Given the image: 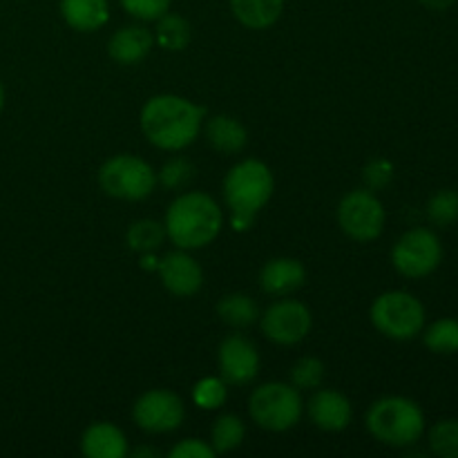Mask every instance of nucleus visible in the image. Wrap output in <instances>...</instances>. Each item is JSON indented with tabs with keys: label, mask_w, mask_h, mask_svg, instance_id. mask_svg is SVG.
<instances>
[{
	"label": "nucleus",
	"mask_w": 458,
	"mask_h": 458,
	"mask_svg": "<svg viewBox=\"0 0 458 458\" xmlns=\"http://www.w3.org/2000/svg\"><path fill=\"white\" fill-rule=\"evenodd\" d=\"M217 365L228 387L249 385L259 374V352L246 335L231 334L219 343Z\"/></svg>",
	"instance_id": "f8f14e48"
},
{
	"label": "nucleus",
	"mask_w": 458,
	"mask_h": 458,
	"mask_svg": "<svg viewBox=\"0 0 458 458\" xmlns=\"http://www.w3.org/2000/svg\"><path fill=\"white\" fill-rule=\"evenodd\" d=\"M338 226L349 240L369 244L376 242L385 231L387 222V210L380 197L369 188H356V191L344 192L335 208Z\"/></svg>",
	"instance_id": "6e6552de"
},
{
	"label": "nucleus",
	"mask_w": 458,
	"mask_h": 458,
	"mask_svg": "<svg viewBox=\"0 0 458 458\" xmlns=\"http://www.w3.org/2000/svg\"><path fill=\"white\" fill-rule=\"evenodd\" d=\"M259 307L250 295L246 293H228L219 298L217 316L219 320L233 329H246L259 320Z\"/></svg>",
	"instance_id": "412c9836"
},
{
	"label": "nucleus",
	"mask_w": 458,
	"mask_h": 458,
	"mask_svg": "<svg viewBox=\"0 0 458 458\" xmlns=\"http://www.w3.org/2000/svg\"><path fill=\"white\" fill-rule=\"evenodd\" d=\"M429 224L438 228H447L458 222V191L454 188H441L429 197L425 206Z\"/></svg>",
	"instance_id": "a878e982"
},
{
	"label": "nucleus",
	"mask_w": 458,
	"mask_h": 458,
	"mask_svg": "<svg viewBox=\"0 0 458 458\" xmlns=\"http://www.w3.org/2000/svg\"><path fill=\"white\" fill-rule=\"evenodd\" d=\"M249 414L258 428L282 434L293 429L304 414V403L291 383H264L249 398Z\"/></svg>",
	"instance_id": "423d86ee"
},
{
	"label": "nucleus",
	"mask_w": 458,
	"mask_h": 458,
	"mask_svg": "<svg viewBox=\"0 0 458 458\" xmlns=\"http://www.w3.org/2000/svg\"><path fill=\"white\" fill-rule=\"evenodd\" d=\"M121 7L125 13H130L132 18L141 22H155L157 18L164 16L165 12H170V4L173 0H119Z\"/></svg>",
	"instance_id": "7c9ffc66"
},
{
	"label": "nucleus",
	"mask_w": 458,
	"mask_h": 458,
	"mask_svg": "<svg viewBox=\"0 0 458 458\" xmlns=\"http://www.w3.org/2000/svg\"><path fill=\"white\" fill-rule=\"evenodd\" d=\"M228 3L237 22L253 31L268 30L284 13V0H228Z\"/></svg>",
	"instance_id": "aec40b11"
},
{
	"label": "nucleus",
	"mask_w": 458,
	"mask_h": 458,
	"mask_svg": "<svg viewBox=\"0 0 458 458\" xmlns=\"http://www.w3.org/2000/svg\"><path fill=\"white\" fill-rule=\"evenodd\" d=\"M155 47V34L143 25H125L107 40V54L119 65H137L146 61Z\"/></svg>",
	"instance_id": "dca6fc26"
},
{
	"label": "nucleus",
	"mask_w": 458,
	"mask_h": 458,
	"mask_svg": "<svg viewBox=\"0 0 458 458\" xmlns=\"http://www.w3.org/2000/svg\"><path fill=\"white\" fill-rule=\"evenodd\" d=\"M228 401V383L222 376H206L192 387V403L204 411H215Z\"/></svg>",
	"instance_id": "cd10ccee"
},
{
	"label": "nucleus",
	"mask_w": 458,
	"mask_h": 458,
	"mask_svg": "<svg viewBox=\"0 0 458 458\" xmlns=\"http://www.w3.org/2000/svg\"><path fill=\"white\" fill-rule=\"evenodd\" d=\"M186 405L174 392L164 387L148 389L134 401L132 420L146 434H170L182 428Z\"/></svg>",
	"instance_id": "9b49d317"
},
{
	"label": "nucleus",
	"mask_w": 458,
	"mask_h": 458,
	"mask_svg": "<svg viewBox=\"0 0 458 458\" xmlns=\"http://www.w3.org/2000/svg\"><path fill=\"white\" fill-rule=\"evenodd\" d=\"M419 3L423 4V7L432 9V12H445V9H450L456 0H419Z\"/></svg>",
	"instance_id": "72a5a7b5"
},
{
	"label": "nucleus",
	"mask_w": 458,
	"mask_h": 458,
	"mask_svg": "<svg viewBox=\"0 0 458 458\" xmlns=\"http://www.w3.org/2000/svg\"><path fill=\"white\" fill-rule=\"evenodd\" d=\"M206 107L179 94H157L141 107L139 125L148 141L165 152L186 150L199 139Z\"/></svg>",
	"instance_id": "f257e3e1"
},
{
	"label": "nucleus",
	"mask_w": 458,
	"mask_h": 458,
	"mask_svg": "<svg viewBox=\"0 0 458 458\" xmlns=\"http://www.w3.org/2000/svg\"><path fill=\"white\" fill-rule=\"evenodd\" d=\"M97 182L98 188L112 199L143 201L155 192L157 170L141 157L121 152L103 161Z\"/></svg>",
	"instance_id": "0eeeda50"
},
{
	"label": "nucleus",
	"mask_w": 458,
	"mask_h": 458,
	"mask_svg": "<svg viewBox=\"0 0 458 458\" xmlns=\"http://www.w3.org/2000/svg\"><path fill=\"white\" fill-rule=\"evenodd\" d=\"M170 458H215L213 445L204 438H183L173 450L168 452Z\"/></svg>",
	"instance_id": "473e14b6"
},
{
	"label": "nucleus",
	"mask_w": 458,
	"mask_h": 458,
	"mask_svg": "<svg viewBox=\"0 0 458 458\" xmlns=\"http://www.w3.org/2000/svg\"><path fill=\"white\" fill-rule=\"evenodd\" d=\"M325 380V362L316 356H304L291 367V385L298 392H313Z\"/></svg>",
	"instance_id": "c756f323"
},
{
	"label": "nucleus",
	"mask_w": 458,
	"mask_h": 458,
	"mask_svg": "<svg viewBox=\"0 0 458 458\" xmlns=\"http://www.w3.org/2000/svg\"><path fill=\"white\" fill-rule=\"evenodd\" d=\"M165 240H168V235H165L164 222H157V219H137V222L130 224L128 233H125L130 250L139 255L155 253L164 246Z\"/></svg>",
	"instance_id": "b1692460"
},
{
	"label": "nucleus",
	"mask_w": 458,
	"mask_h": 458,
	"mask_svg": "<svg viewBox=\"0 0 458 458\" xmlns=\"http://www.w3.org/2000/svg\"><path fill=\"white\" fill-rule=\"evenodd\" d=\"M58 12L67 27L81 34H92L110 21L107 0H58Z\"/></svg>",
	"instance_id": "6ab92c4d"
},
{
	"label": "nucleus",
	"mask_w": 458,
	"mask_h": 458,
	"mask_svg": "<svg viewBox=\"0 0 458 458\" xmlns=\"http://www.w3.org/2000/svg\"><path fill=\"white\" fill-rule=\"evenodd\" d=\"M165 235L177 249L199 250L213 244L224 228V210L208 192H179L164 217Z\"/></svg>",
	"instance_id": "f03ea898"
},
{
	"label": "nucleus",
	"mask_w": 458,
	"mask_h": 458,
	"mask_svg": "<svg viewBox=\"0 0 458 458\" xmlns=\"http://www.w3.org/2000/svg\"><path fill=\"white\" fill-rule=\"evenodd\" d=\"M369 320L385 338L407 343L419 338L428 322L425 304L407 291H385L371 302Z\"/></svg>",
	"instance_id": "39448f33"
},
{
	"label": "nucleus",
	"mask_w": 458,
	"mask_h": 458,
	"mask_svg": "<svg viewBox=\"0 0 458 458\" xmlns=\"http://www.w3.org/2000/svg\"><path fill=\"white\" fill-rule=\"evenodd\" d=\"M276 191L273 170L259 159H244L233 165L222 182L224 204L231 213L235 231H249L259 210L271 201Z\"/></svg>",
	"instance_id": "7ed1b4c3"
},
{
	"label": "nucleus",
	"mask_w": 458,
	"mask_h": 458,
	"mask_svg": "<svg viewBox=\"0 0 458 458\" xmlns=\"http://www.w3.org/2000/svg\"><path fill=\"white\" fill-rule=\"evenodd\" d=\"M157 273L164 289L174 298H192L204 286V268L192 258L191 250L177 249L161 258Z\"/></svg>",
	"instance_id": "ddd939ff"
},
{
	"label": "nucleus",
	"mask_w": 458,
	"mask_h": 458,
	"mask_svg": "<svg viewBox=\"0 0 458 458\" xmlns=\"http://www.w3.org/2000/svg\"><path fill=\"white\" fill-rule=\"evenodd\" d=\"M195 164L186 157H170L157 173V183H161L165 191H183L195 179Z\"/></svg>",
	"instance_id": "c85d7f7f"
},
{
	"label": "nucleus",
	"mask_w": 458,
	"mask_h": 458,
	"mask_svg": "<svg viewBox=\"0 0 458 458\" xmlns=\"http://www.w3.org/2000/svg\"><path fill=\"white\" fill-rule=\"evenodd\" d=\"M259 289L276 298L295 293L307 282V268L295 258H273L259 268Z\"/></svg>",
	"instance_id": "2eb2a0df"
},
{
	"label": "nucleus",
	"mask_w": 458,
	"mask_h": 458,
	"mask_svg": "<svg viewBox=\"0 0 458 458\" xmlns=\"http://www.w3.org/2000/svg\"><path fill=\"white\" fill-rule=\"evenodd\" d=\"M128 456H134V458H159V450H155V447H139V450L130 452Z\"/></svg>",
	"instance_id": "f704fd0d"
},
{
	"label": "nucleus",
	"mask_w": 458,
	"mask_h": 458,
	"mask_svg": "<svg viewBox=\"0 0 458 458\" xmlns=\"http://www.w3.org/2000/svg\"><path fill=\"white\" fill-rule=\"evenodd\" d=\"M443 262L441 237L432 228L416 226L403 233L392 249V264L398 276L407 280H423L432 276Z\"/></svg>",
	"instance_id": "1a4fd4ad"
},
{
	"label": "nucleus",
	"mask_w": 458,
	"mask_h": 458,
	"mask_svg": "<svg viewBox=\"0 0 458 458\" xmlns=\"http://www.w3.org/2000/svg\"><path fill=\"white\" fill-rule=\"evenodd\" d=\"M201 134L206 137L213 150L222 155H240L249 146V130L240 119L228 114H215L210 119H204Z\"/></svg>",
	"instance_id": "a211bd4d"
},
{
	"label": "nucleus",
	"mask_w": 458,
	"mask_h": 458,
	"mask_svg": "<svg viewBox=\"0 0 458 458\" xmlns=\"http://www.w3.org/2000/svg\"><path fill=\"white\" fill-rule=\"evenodd\" d=\"M307 411L311 423L322 432H344L353 420L352 401L338 389H318Z\"/></svg>",
	"instance_id": "4468645a"
},
{
	"label": "nucleus",
	"mask_w": 458,
	"mask_h": 458,
	"mask_svg": "<svg viewBox=\"0 0 458 458\" xmlns=\"http://www.w3.org/2000/svg\"><path fill=\"white\" fill-rule=\"evenodd\" d=\"M259 329L264 338L280 347L300 344L313 329L311 309L293 298H280L264 313H259Z\"/></svg>",
	"instance_id": "9d476101"
},
{
	"label": "nucleus",
	"mask_w": 458,
	"mask_h": 458,
	"mask_svg": "<svg viewBox=\"0 0 458 458\" xmlns=\"http://www.w3.org/2000/svg\"><path fill=\"white\" fill-rule=\"evenodd\" d=\"M4 98H7V97H4V85L0 83V112L4 110Z\"/></svg>",
	"instance_id": "c9c22d12"
},
{
	"label": "nucleus",
	"mask_w": 458,
	"mask_h": 458,
	"mask_svg": "<svg viewBox=\"0 0 458 458\" xmlns=\"http://www.w3.org/2000/svg\"><path fill=\"white\" fill-rule=\"evenodd\" d=\"M365 428L383 445L405 450L423 438L428 425L416 401L407 396H383L367 410Z\"/></svg>",
	"instance_id": "20e7f679"
},
{
	"label": "nucleus",
	"mask_w": 458,
	"mask_h": 458,
	"mask_svg": "<svg viewBox=\"0 0 458 458\" xmlns=\"http://www.w3.org/2000/svg\"><path fill=\"white\" fill-rule=\"evenodd\" d=\"M246 438V425L237 414H222L215 420L213 429H210V445H213L215 454H228L242 447Z\"/></svg>",
	"instance_id": "393cba45"
},
{
	"label": "nucleus",
	"mask_w": 458,
	"mask_h": 458,
	"mask_svg": "<svg viewBox=\"0 0 458 458\" xmlns=\"http://www.w3.org/2000/svg\"><path fill=\"white\" fill-rule=\"evenodd\" d=\"M429 452L438 458H458V419L437 420L428 429Z\"/></svg>",
	"instance_id": "bb28decb"
},
{
	"label": "nucleus",
	"mask_w": 458,
	"mask_h": 458,
	"mask_svg": "<svg viewBox=\"0 0 458 458\" xmlns=\"http://www.w3.org/2000/svg\"><path fill=\"white\" fill-rule=\"evenodd\" d=\"M362 179H365V188L369 191H383L389 186L394 179V164L385 157H376V159L367 161L365 170H362Z\"/></svg>",
	"instance_id": "2f4dec72"
},
{
	"label": "nucleus",
	"mask_w": 458,
	"mask_h": 458,
	"mask_svg": "<svg viewBox=\"0 0 458 458\" xmlns=\"http://www.w3.org/2000/svg\"><path fill=\"white\" fill-rule=\"evenodd\" d=\"M423 344L437 356H454L458 353V320L456 318H438L420 331Z\"/></svg>",
	"instance_id": "5701e85b"
},
{
	"label": "nucleus",
	"mask_w": 458,
	"mask_h": 458,
	"mask_svg": "<svg viewBox=\"0 0 458 458\" xmlns=\"http://www.w3.org/2000/svg\"><path fill=\"white\" fill-rule=\"evenodd\" d=\"M155 43L165 52H183L192 40V25L182 16V13L165 12L164 16L157 18Z\"/></svg>",
	"instance_id": "4be33fe9"
},
{
	"label": "nucleus",
	"mask_w": 458,
	"mask_h": 458,
	"mask_svg": "<svg viewBox=\"0 0 458 458\" xmlns=\"http://www.w3.org/2000/svg\"><path fill=\"white\" fill-rule=\"evenodd\" d=\"M81 454L88 458H125L130 454L128 437L119 425L98 420L81 437Z\"/></svg>",
	"instance_id": "f3484780"
}]
</instances>
